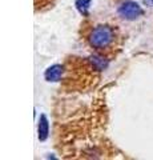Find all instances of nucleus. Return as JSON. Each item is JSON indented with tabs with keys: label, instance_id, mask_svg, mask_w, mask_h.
I'll return each instance as SVG.
<instances>
[{
	"label": "nucleus",
	"instance_id": "nucleus-1",
	"mask_svg": "<svg viewBox=\"0 0 153 160\" xmlns=\"http://www.w3.org/2000/svg\"><path fill=\"white\" fill-rule=\"evenodd\" d=\"M113 40V31L108 26H98L92 31L89 36V43L93 48L103 49L108 47Z\"/></svg>",
	"mask_w": 153,
	"mask_h": 160
},
{
	"label": "nucleus",
	"instance_id": "nucleus-2",
	"mask_svg": "<svg viewBox=\"0 0 153 160\" xmlns=\"http://www.w3.org/2000/svg\"><path fill=\"white\" fill-rule=\"evenodd\" d=\"M118 13L120 16H122L124 19L128 20H135L142 15V9L137 3L135 2H125L124 4H121L120 8H118Z\"/></svg>",
	"mask_w": 153,
	"mask_h": 160
},
{
	"label": "nucleus",
	"instance_id": "nucleus-3",
	"mask_svg": "<svg viewBox=\"0 0 153 160\" xmlns=\"http://www.w3.org/2000/svg\"><path fill=\"white\" fill-rule=\"evenodd\" d=\"M61 75H63V68L60 66H53L48 68V71L45 72V78L49 82H59Z\"/></svg>",
	"mask_w": 153,
	"mask_h": 160
},
{
	"label": "nucleus",
	"instance_id": "nucleus-4",
	"mask_svg": "<svg viewBox=\"0 0 153 160\" xmlns=\"http://www.w3.org/2000/svg\"><path fill=\"white\" fill-rule=\"evenodd\" d=\"M47 135H48V123H47L45 116H41L40 124H39V138L44 140L47 138Z\"/></svg>",
	"mask_w": 153,
	"mask_h": 160
},
{
	"label": "nucleus",
	"instance_id": "nucleus-5",
	"mask_svg": "<svg viewBox=\"0 0 153 160\" xmlns=\"http://www.w3.org/2000/svg\"><path fill=\"white\" fill-rule=\"evenodd\" d=\"M92 63H93V66H95L97 69H104L107 67V62L103 58H98V56H93L92 58Z\"/></svg>",
	"mask_w": 153,
	"mask_h": 160
},
{
	"label": "nucleus",
	"instance_id": "nucleus-6",
	"mask_svg": "<svg viewBox=\"0 0 153 160\" xmlns=\"http://www.w3.org/2000/svg\"><path fill=\"white\" fill-rule=\"evenodd\" d=\"M87 4H89V0H79V2L76 3L79 11H80L81 13H87V8L89 7V6H87Z\"/></svg>",
	"mask_w": 153,
	"mask_h": 160
}]
</instances>
